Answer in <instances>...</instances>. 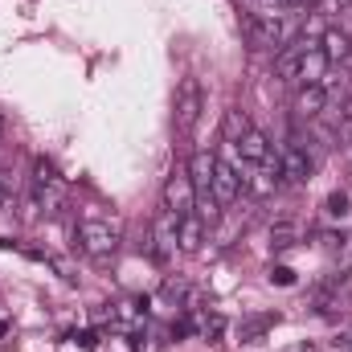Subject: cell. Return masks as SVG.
I'll list each match as a JSON object with an SVG mask.
<instances>
[{
    "label": "cell",
    "mask_w": 352,
    "mask_h": 352,
    "mask_svg": "<svg viewBox=\"0 0 352 352\" xmlns=\"http://www.w3.org/2000/svg\"><path fill=\"white\" fill-rule=\"evenodd\" d=\"M287 4H291V8H316L320 0H287Z\"/></svg>",
    "instance_id": "d4e9b609"
},
{
    "label": "cell",
    "mask_w": 352,
    "mask_h": 352,
    "mask_svg": "<svg viewBox=\"0 0 352 352\" xmlns=\"http://www.w3.org/2000/svg\"><path fill=\"white\" fill-rule=\"evenodd\" d=\"M74 344H78V349H87V352H94L98 349V332H74Z\"/></svg>",
    "instance_id": "7402d4cb"
},
{
    "label": "cell",
    "mask_w": 352,
    "mask_h": 352,
    "mask_svg": "<svg viewBox=\"0 0 352 352\" xmlns=\"http://www.w3.org/2000/svg\"><path fill=\"white\" fill-rule=\"evenodd\" d=\"M250 127H254V123L246 119V111H238V107H234V111H226V123H221V131H226V140H230V144H238V140H242Z\"/></svg>",
    "instance_id": "2e32d148"
},
{
    "label": "cell",
    "mask_w": 352,
    "mask_h": 352,
    "mask_svg": "<svg viewBox=\"0 0 352 352\" xmlns=\"http://www.w3.org/2000/svg\"><path fill=\"white\" fill-rule=\"evenodd\" d=\"M250 37L263 50H283L287 41H295V21L287 12H270V16H254L250 12Z\"/></svg>",
    "instance_id": "7a4b0ae2"
},
{
    "label": "cell",
    "mask_w": 352,
    "mask_h": 352,
    "mask_svg": "<svg viewBox=\"0 0 352 352\" xmlns=\"http://www.w3.org/2000/svg\"><path fill=\"white\" fill-rule=\"evenodd\" d=\"M246 188L254 197H270L283 188V168H278V152L266 160V164H254V176H246Z\"/></svg>",
    "instance_id": "8fae6325"
},
{
    "label": "cell",
    "mask_w": 352,
    "mask_h": 352,
    "mask_svg": "<svg viewBox=\"0 0 352 352\" xmlns=\"http://www.w3.org/2000/svg\"><path fill=\"white\" fill-rule=\"evenodd\" d=\"M176 246H180V254H201V246H205V221L197 213H188V217L176 221Z\"/></svg>",
    "instance_id": "7c38bea8"
},
{
    "label": "cell",
    "mask_w": 352,
    "mask_h": 352,
    "mask_svg": "<svg viewBox=\"0 0 352 352\" xmlns=\"http://www.w3.org/2000/svg\"><path fill=\"white\" fill-rule=\"evenodd\" d=\"M234 148H238V156H242L246 164H266V160L274 156V148H270L266 131H258V127H250V131H246V135H242Z\"/></svg>",
    "instance_id": "5bb4252c"
},
{
    "label": "cell",
    "mask_w": 352,
    "mask_h": 352,
    "mask_svg": "<svg viewBox=\"0 0 352 352\" xmlns=\"http://www.w3.org/2000/svg\"><path fill=\"white\" fill-rule=\"evenodd\" d=\"M349 4H352V0H349Z\"/></svg>",
    "instance_id": "83f0119b"
},
{
    "label": "cell",
    "mask_w": 352,
    "mask_h": 352,
    "mask_svg": "<svg viewBox=\"0 0 352 352\" xmlns=\"http://www.w3.org/2000/svg\"><path fill=\"white\" fill-rule=\"evenodd\" d=\"M328 58H324V50H320V41H311L307 50H303V62H299V87H324V78H328Z\"/></svg>",
    "instance_id": "30bf717a"
},
{
    "label": "cell",
    "mask_w": 352,
    "mask_h": 352,
    "mask_svg": "<svg viewBox=\"0 0 352 352\" xmlns=\"http://www.w3.org/2000/svg\"><path fill=\"white\" fill-rule=\"evenodd\" d=\"M78 246L87 250L94 263H107V258H115V250H119V230H115L111 221H102V217H87V221L78 226Z\"/></svg>",
    "instance_id": "6da1fadb"
},
{
    "label": "cell",
    "mask_w": 352,
    "mask_h": 352,
    "mask_svg": "<svg viewBox=\"0 0 352 352\" xmlns=\"http://www.w3.org/2000/svg\"><path fill=\"white\" fill-rule=\"evenodd\" d=\"M221 332H226V320H221V316H213V320H205V336H209V340H217Z\"/></svg>",
    "instance_id": "cb8c5ba5"
},
{
    "label": "cell",
    "mask_w": 352,
    "mask_h": 352,
    "mask_svg": "<svg viewBox=\"0 0 352 352\" xmlns=\"http://www.w3.org/2000/svg\"><path fill=\"white\" fill-rule=\"evenodd\" d=\"M4 131H8V123H4V115H0V144H4Z\"/></svg>",
    "instance_id": "4316f807"
},
{
    "label": "cell",
    "mask_w": 352,
    "mask_h": 352,
    "mask_svg": "<svg viewBox=\"0 0 352 352\" xmlns=\"http://www.w3.org/2000/svg\"><path fill=\"white\" fill-rule=\"evenodd\" d=\"M201 107H205L201 82L197 78H180V87H176V127L180 131H192L197 119H201Z\"/></svg>",
    "instance_id": "3957f363"
},
{
    "label": "cell",
    "mask_w": 352,
    "mask_h": 352,
    "mask_svg": "<svg viewBox=\"0 0 352 352\" xmlns=\"http://www.w3.org/2000/svg\"><path fill=\"white\" fill-rule=\"evenodd\" d=\"M242 188H246V176H242V168L217 156V168H213V197L221 201V209H226V205H234V201L242 197Z\"/></svg>",
    "instance_id": "5b68a950"
},
{
    "label": "cell",
    "mask_w": 352,
    "mask_h": 352,
    "mask_svg": "<svg viewBox=\"0 0 352 352\" xmlns=\"http://www.w3.org/2000/svg\"><path fill=\"white\" fill-rule=\"evenodd\" d=\"M152 254H156V263H168V258H176V217L168 213V209H160L156 217H152Z\"/></svg>",
    "instance_id": "8992f818"
},
{
    "label": "cell",
    "mask_w": 352,
    "mask_h": 352,
    "mask_svg": "<svg viewBox=\"0 0 352 352\" xmlns=\"http://www.w3.org/2000/svg\"><path fill=\"white\" fill-rule=\"evenodd\" d=\"M0 209H12V180L0 173Z\"/></svg>",
    "instance_id": "603a6c76"
},
{
    "label": "cell",
    "mask_w": 352,
    "mask_h": 352,
    "mask_svg": "<svg viewBox=\"0 0 352 352\" xmlns=\"http://www.w3.org/2000/svg\"><path fill=\"white\" fill-rule=\"evenodd\" d=\"M213 168H217V152L197 148V152L188 156V180H192L197 197H213Z\"/></svg>",
    "instance_id": "52a82bcc"
},
{
    "label": "cell",
    "mask_w": 352,
    "mask_h": 352,
    "mask_svg": "<svg viewBox=\"0 0 352 352\" xmlns=\"http://www.w3.org/2000/svg\"><path fill=\"white\" fill-rule=\"evenodd\" d=\"M344 242H349V234H336V230H324L320 234V246L324 250H344Z\"/></svg>",
    "instance_id": "ffe728a7"
},
{
    "label": "cell",
    "mask_w": 352,
    "mask_h": 352,
    "mask_svg": "<svg viewBox=\"0 0 352 352\" xmlns=\"http://www.w3.org/2000/svg\"><path fill=\"white\" fill-rule=\"evenodd\" d=\"M278 168H283V180H291V184H303V180H311V168H316V160H311L303 148L287 144V148L278 152Z\"/></svg>",
    "instance_id": "9c48e42d"
},
{
    "label": "cell",
    "mask_w": 352,
    "mask_h": 352,
    "mask_svg": "<svg viewBox=\"0 0 352 352\" xmlns=\"http://www.w3.org/2000/svg\"><path fill=\"white\" fill-rule=\"evenodd\" d=\"M324 209H328V217H344V213H349V192H332V197L324 201Z\"/></svg>",
    "instance_id": "d6986e66"
},
{
    "label": "cell",
    "mask_w": 352,
    "mask_h": 352,
    "mask_svg": "<svg viewBox=\"0 0 352 352\" xmlns=\"http://www.w3.org/2000/svg\"><path fill=\"white\" fill-rule=\"evenodd\" d=\"M274 320H278V316H258V320L242 324V340H258V336H263V332L270 328V324H274Z\"/></svg>",
    "instance_id": "ac0fdd59"
},
{
    "label": "cell",
    "mask_w": 352,
    "mask_h": 352,
    "mask_svg": "<svg viewBox=\"0 0 352 352\" xmlns=\"http://www.w3.org/2000/svg\"><path fill=\"white\" fill-rule=\"evenodd\" d=\"M320 50L328 62H340V66H352V37L344 29H324L320 33Z\"/></svg>",
    "instance_id": "9a60e30c"
},
{
    "label": "cell",
    "mask_w": 352,
    "mask_h": 352,
    "mask_svg": "<svg viewBox=\"0 0 352 352\" xmlns=\"http://www.w3.org/2000/svg\"><path fill=\"white\" fill-rule=\"evenodd\" d=\"M324 107H328V90L324 87H299V94H295V115L303 123L324 119Z\"/></svg>",
    "instance_id": "4fadbf2b"
},
{
    "label": "cell",
    "mask_w": 352,
    "mask_h": 352,
    "mask_svg": "<svg viewBox=\"0 0 352 352\" xmlns=\"http://www.w3.org/2000/svg\"><path fill=\"white\" fill-rule=\"evenodd\" d=\"M311 41H316V37L299 33L295 41H287V45L278 50V58H274V70H278V78H283V82H299V62H303V50H307Z\"/></svg>",
    "instance_id": "ba28073f"
},
{
    "label": "cell",
    "mask_w": 352,
    "mask_h": 352,
    "mask_svg": "<svg viewBox=\"0 0 352 352\" xmlns=\"http://www.w3.org/2000/svg\"><path fill=\"white\" fill-rule=\"evenodd\" d=\"M270 283L291 287V283H295V270H291V266H270Z\"/></svg>",
    "instance_id": "44dd1931"
},
{
    "label": "cell",
    "mask_w": 352,
    "mask_h": 352,
    "mask_svg": "<svg viewBox=\"0 0 352 352\" xmlns=\"http://www.w3.org/2000/svg\"><path fill=\"white\" fill-rule=\"evenodd\" d=\"M287 352H316V349H311V344L303 340V344H291V349H287Z\"/></svg>",
    "instance_id": "484cf974"
},
{
    "label": "cell",
    "mask_w": 352,
    "mask_h": 352,
    "mask_svg": "<svg viewBox=\"0 0 352 352\" xmlns=\"http://www.w3.org/2000/svg\"><path fill=\"white\" fill-rule=\"evenodd\" d=\"M164 209L173 213L176 221L188 217V213H197V188H192L188 173L184 176H168V180H164Z\"/></svg>",
    "instance_id": "277c9868"
},
{
    "label": "cell",
    "mask_w": 352,
    "mask_h": 352,
    "mask_svg": "<svg viewBox=\"0 0 352 352\" xmlns=\"http://www.w3.org/2000/svg\"><path fill=\"white\" fill-rule=\"evenodd\" d=\"M270 246H274V250L295 246V226H287V221H283V226H274V230H270Z\"/></svg>",
    "instance_id": "e0dca14e"
}]
</instances>
